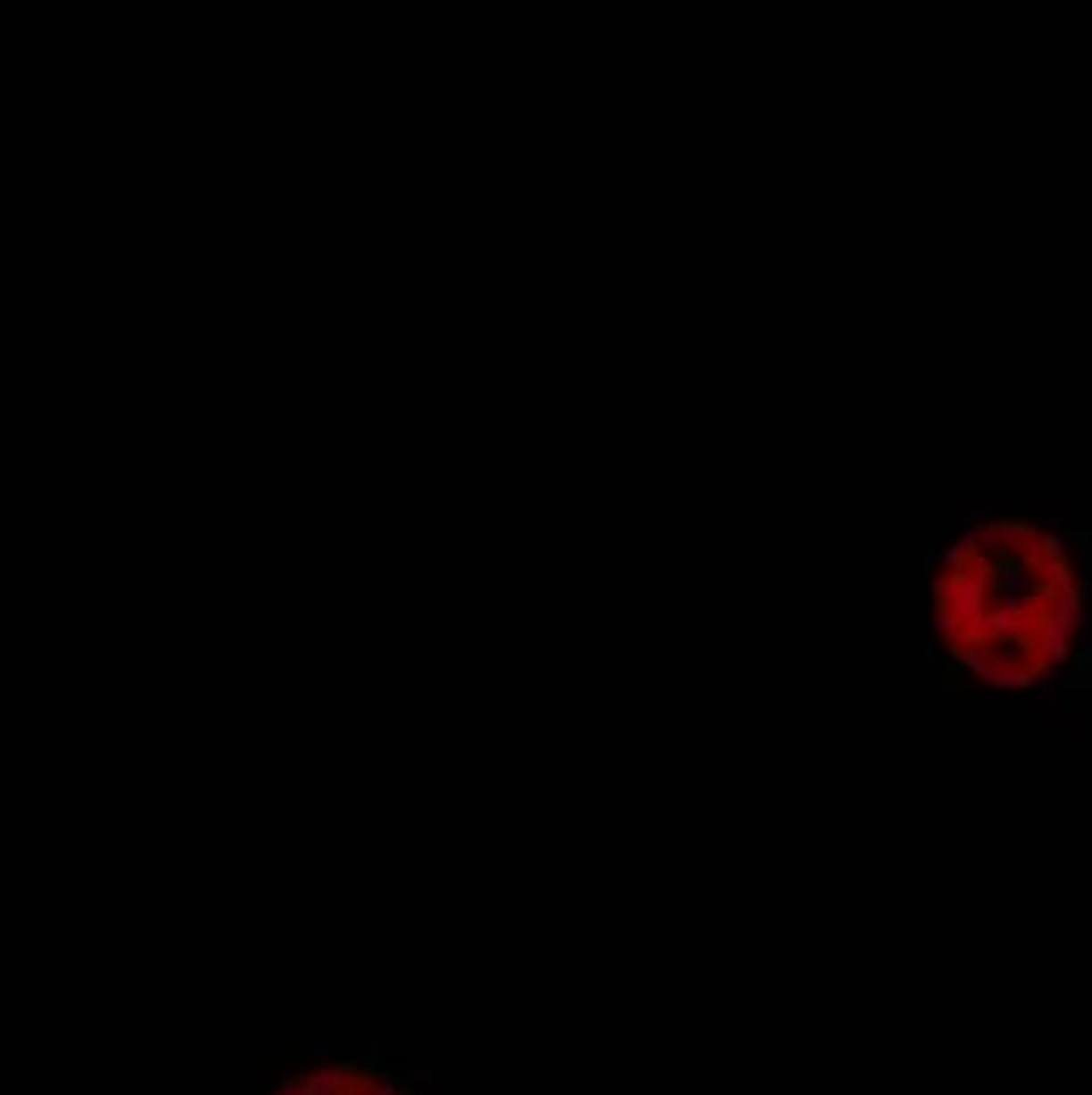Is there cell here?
Instances as JSON below:
<instances>
[{"label": "cell", "mask_w": 1092, "mask_h": 1095, "mask_svg": "<svg viewBox=\"0 0 1092 1095\" xmlns=\"http://www.w3.org/2000/svg\"><path fill=\"white\" fill-rule=\"evenodd\" d=\"M269 1095H417L407 1075L364 1053L328 1056L315 1050V1063L302 1073H283Z\"/></svg>", "instance_id": "cell-2"}, {"label": "cell", "mask_w": 1092, "mask_h": 1095, "mask_svg": "<svg viewBox=\"0 0 1092 1095\" xmlns=\"http://www.w3.org/2000/svg\"><path fill=\"white\" fill-rule=\"evenodd\" d=\"M935 630L945 656L978 682H1043L1080 630V578L1066 545L1027 518L964 531L935 568Z\"/></svg>", "instance_id": "cell-1"}]
</instances>
